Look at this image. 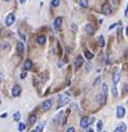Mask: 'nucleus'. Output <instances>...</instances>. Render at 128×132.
<instances>
[{"mask_svg": "<svg viewBox=\"0 0 128 132\" xmlns=\"http://www.w3.org/2000/svg\"><path fill=\"white\" fill-rule=\"evenodd\" d=\"M89 69H91V65L89 63H85V71H89Z\"/></svg>", "mask_w": 128, "mask_h": 132, "instance_id": "obj_26", "label": "nucleus"}, {"mask_svg": "<svg viewBox=\"0 0 128 132\" xmlns=\"http://www.w3.org/2000/svg\"><path fill=\"white\" fill-rule=\"evenodd\" d=\"M62 25V17H57L56 20H54V27L56 29H60Z\"/></svg>", "mask_w": 128, "mask_h": 132, "instance_id": "obj_11", "label": "nucleus"}, {"mask_svg": "<svg viewBox=\"0 0 128 132\" xmlns=\"http://www.w3.org/2000/svg\"><path fill=\"white\" fill-rule=\"evenodd\" d=\"M84 30H85V33H87V34H89V35H92V34H93V31H94V29H93V26H92V25H87V26L84 27Z\"/></svg>", "mask_w": 128, "mask_h": 132, "instance_id": "obj_12", "label": "nucleus"}, {"mask_svg": "<svg viewBox=\"0 0 128 132\" xmlns=\"http://www.w3.org/2000/svg\"><path fill=\"white\" fill-rule=\"evenodd\" d=\"M0 30H1V25H0Z\"/></svg>", "mask_w": 128, "mask_h": 132, "instance_id": "obj_40", "label": "nucleus"}, {"mask_svg": "<svg viewBox=\"0 0 128 132\" xmlns=\"http://www.w3.org/2000/svg\"><path fill=\"white\" fill-rule=\"evenodd\" d=\"M79 4H80L81 8H87V7H88V0H80Z\"/></svg>", "mask_w": 128, "mask_h": 132, "instance_id": "obj_16", "label": "nucleus"}, {"mask_svg": "<svg viewBox=\"0 0 128 132\" xmlns=\"http://www.w3.org/2000/svg\"><path fill=\"white\" fill-rule=\"evenodd\" d=\"M23 67L26 70H30L31 67H33V62H31L30 60H27V61H25V63H23Z\"/></svg>", "mask_w": 128, "mask_h": 132, "instance_id": "obj_15", "label": "nucleus"}, {"mask_svg": "<svg viewBox=\"0 0 128 132\" xmlns=\"http://www.w3.org/2000/svg\"><path fill=\"white\" fill-rule=\"evenodd\" d=\"M128 14V5H127V9H126V16Z\"/></svg>", "mask_w": 128, "mask_h": 132, "instance_id": "obj_34", "label": "nucleus"}, {"mask_svg": "<svg viewBox=\"0 0 128 132\" xmlns=\"http://www.w3.org/2000/svg\"><path fill=\"white\" fill-rule=\"evenodd\" d=\"M70 101V95L69 93H63L62 96H60V98H58V108H62V106H65L66 104Z\"/></svg>", "mask_w": 128, "mask_h": 132, "instance_id": "obj_1", "label": "nucleus"}, {"mask_svg": "<svg viewBox=\"0 0 128 132\" xmlns=\"http://www.w3.org/2000/svg\"><path fill=\"white\" fill-rule=\"evenodd\" d=\"M14 20H16L14 14H13V13H11V14H8V16H7L5 24H7L8 26H11V25H13V24H14Z\"/></svg>", "mask_w": 128, "mask_h": 132, "instance_id": "obj_5", "label": "nucleus"}, {"mask_svg": "<svg viewBox=\"0 0 128 132\" xmlns=\"http://www.w3.org/2000/svg\"><path fill=\"white\" fill-rule=\"evenodd\" d=\"M1 80H3V75H1V74H0V82H1Z\"/></svg>", "mask_w": 128, "mask_h": 132, "instance_id": "obj_37", "label": "nucleus"}, {"mask_svg": "<svg viewBox=\"0 0 128 132\" xmlns=\"http://www.w3.org/2000/svg\"><path fill=\"white\" fill-rule=\"evenodd\" d=\"M18 1H20V3H21V4H23V3H25V1H26V0H18Z\"/></svg>", "mask_w": 128, "mask_h": 132, "instance_id": "obj_33", "label": "nucleus"}, {"mask_svg": "<svg viewBox=\"0 0 128 132\" xmlns=\"http://www.w3.org/2000/svg\"><path fill=\"white\" fill-rule=\"evenodd\" d=\"M126 114V110H124V108L123 106H118L116 108V117L118 118H123Z\"/></svg>", "mask_w": 128, "mask_h": 132, "instance_id": "obj_6", "label": "nucleus"}, {"mask_svg": "<svg viewBox=\"0 0 128 132\" xmlns=\"http://www.w3.org/2000/svg\"><path fill=\"white\" fill-rule=\"evenodd\" d=\"M66 132H75V130L72 128V127H70V128H67V131Z\"/></svg>", "mask_w": 128, "mask_h": 132, "instance_id": "obj_28", "label": "nucleus"}, {"mask_svg": "<svg viewBox=\"0 0 128 132\" xmlns=\"http://www.w3.org/2000/svg\"><path fill=\"white\" fill-rule=\"evenodd\" d=\"M113 96L116 97L118 96V91H116V85H113Z\"/></svg>", "mask_w": 128, "mask_h": 132, "instance_id": "obj_25", "label": "nucleus"}, {"mask_svg": "<svg viewBox=\"0 0 128 132\" xmlns=\"http://www.w3.org/2000/svg\"><path fill=\"white\" fill-rule=\"evenodd\" d=\"M61 117H62V113H60V114H57V117L54 118V120H58V119H60Z\"/></svg>", "mask_w": 128, "mask_h": 132, "instance_id": "obj_27", "label": "nucleus"}, {"mask_svg": "<svg viewBox=\"0 0 128 132\" xmlns=\"http://www.w3.org/2000/svg\"><path fill=\"white\" fill-rule=\"evenodd\" d=\"M126 130H127V126L124 123H120L115 130H114V132H126Z\"/></svg>", "mask_w": 128, "mask_h": 132, "instance_id": "obj_9", "label": "nucleus"}, {"mask_svg": "<svg viewBox=\"0 0 128 132\" xmlns=\"http://www.w3.org/2000/svg\"><path fill=\"white\" fill-rule=\"evenodd\" d=\"M51 5L52 7H58L60 5V0H53V1L51 3Z\"/></svg>", "mask_w": 128, "mask_h": 132, "instance_id": "obj_24", "label": "nucleus"}, {"mask_svg": "<svg viewBox=\"0 0 128 132\" xmlns=\"http://www.w3.org/2000/svg\"><path fill=\"white\" fill-rule=\"evenodd\" d=\"M21 92H22V89H21L20 85H18V84H14V85H13V88H12V95H13V96H14V97H18V96L21 95Z\"/></svg>", "mask_w": 128, "mask_h": 132, "instance_id": "obj_4", "label": "nucleus"}, {"mask_svg": "<svg viewBox=\"0 0 128 132\" xmlns=\"http://www.w3.org/2000/svg\"><path fill=\"white\" fill-rule=\"evenodd\" d=\"M116 25H119V24H114V25H111V26H110V29H114V27H115Z\"/></svg>", "mask_w": 128, "mask_h": 132, "instance_id": "obj_32", "label": "nucleus"}, {"mask_svg": "<svg viewBox=\"0 0 128 132\" xmlns=\"http://www.w3.org/2000/svg\"><path fill=\"white\" fill-rule=\"evenodd\" d=\"M36 131H38V132H43L44 131V122H43V123H39L38 124V127H36Z\"/></svg>", "mask_w": 128, "mask_h": 132, "instance_id": "obj_18", "label": "nucleus"}, {"mask_svg": "<svg viewBox=\"0 0 128 132\" xmlns=\"http://www.w3.org/2000/svg\"><path fill=\"white\" fill-rule=\"evenodd\" d=\"M0 105H1V100H0Z\"/></svg>", "mask_w": 128, "mask_h": 132, "instance_id": "obj_39", "label": "nucleus"}, {"mask_svg": "<svg viewBox=\"0 0 128 132\" xmlns=\"http://www.w3.org/2000/svg\"><path fill=\"white\" fill-rule=\"evenodd\" d=\"M98 44L101 45V47H104V45H105V39H104V36H98Z\"/></svg>", "mask_w": 128, "mask_h": 132, "instance_id": "obj_19", "label": "nucleus"}, {"mask_svg": "<svg viewBox=\"0 0 128 132\" xmlns=\"http://www.w3.org/2000/svg\"><path fill=\"white\" fill-rule=\"evenodd\" d=\"M35 122H36V115H35V114H33V115H31V117L29 118V123H30V124H34Z\"/></svg>", "mask_w": 128, "mask_h": 132, "instance_id": "obj_17", "label": "nucleus"}, {"mask_svg": "<svg viewBox=\"0 0 128 132\" xmlns=\"http://www.w3.org/2000/svg\"><path fill=\"white\" fill-rule=\"evenodd\" d=\"M102 12L105 13V14H110V13H111V7L109 5V4H104V7H102Z\"/></svg>", "mask_w": 128, "mask_h": 132, "instance_id": "obj_10", "label": "nucleus"}, {"mask_svg": "<svg viewBox=\"0 0 128 132\" xmlns=\"http://www.w3.org/2000/svg\"><path fill=\"white\" fill-rule=\"evenodd\" d=\"M30 132H38V131H36V130H33V131H30Z\"/></svg>", "mask_w": 128, "mask_h": 132, "instance_id": "obj_38", "label": "nucleus"}, {"mask_svg": "<svg viewBox=\"0 0 128 132\" xmlns=\"http://www.w3.org/2000/svg\"><path fill=\"white\" fill-rule=\"evenodd\" d=\"M83 63H84V61H83V57H81V56H78L75 58V67H76V69H79Z\"/></svg>", "mask_w": 128, "mask_h": 132, "instance_id": "obj_7", "label": "nucleus"}, {"mask_svg": "<svg viewBox=\"0 0 128 132\" xmlns=\"http://www.w3.org/2000/svg\"><path fill=\"white\" fill-rule=\"evenodd\" d=\"M93 122H94L93 117H91V118L84 117V118H81V120H80V127H81V128H88V126L91 123H93Z\"/></svg>", "mask_w": 128, "mask_h": 132, "instance_id": "obj_2", "label": "nucleus"}, {"mask_svg": "<svg viewBox=\"0 0 128 132\" xmlns=\"http://www.w3.org/2000/svg\"><path fill=\"white\" fill-rule=\"evenodd\" d=\"M84 56H85L87 58H88V60H91V58H92V57H93V54H92V53H91L89 51H85V52H84Z\"/></svg>", "mask_w": 128, "mask_h": 132, "instance_id": "obj_21", "label": "nucleus"}, {"mask_svg": "<svg viewBox=\"0 0 128 132\" xmlns=\"http://www.w3.org/2000/svg\"><path fill=\"white\" fill-rule=\"evenodd\" d=\"M102 127H104V122L102 120H98L97 122V130L98 131H102Z\"/></svg>", "mask_w": 128, "mask_h": 132, "instance_id": "obj_20", "label": "nucleus"}, {"mask_svg": "<svg viewBox=\"0 0 128 132\" xmlns=\"http://www.w3.org/2000/svg\"><path fill=\"white\" fill-rule=\"evenodd\" d=\"M104 132H105V131H104Z\"/></svg>", "mask_w": 128, "mask_h": 132, "instance_id": "obj_42", "label": "nucleus"}, {"mask_svg": "<svg viewBox=\"0 0 128 132\" xmlns=\"http://www.w3.org/2000/svg\"><path fill=\"white\" fill-rule=\"evenodd\" d=\"M126 34H127V36H128V26H127V29H126Z\"/></svg>", "mask_w": 128, "mask_h": 132, "instance_id": "obj_36", "label": "nucleus"}, {"mask_svg": "<svg viewBox=\"0 0 128 132\" xmlns=\"http://www.w3.org/2000/svg\"><path fill=\"white\" fill-rule=\"evenodd\" d=\"M87 132H93V130L92 128H88V131H87Z\"/></svg>", "mask_w": 128, "mask_h": 132, "instance_id": "obj_35", "label": "nucleus"}, {"mask_svg": "<svg viewBox=\"0 0 128 132\" xmlns=\"http://www.w3.org/2000/svg\"><path fill=\"white\" fill-rule=\"evenodd\" d=\"M23 51H25V45H23V43H22V42L17 43V53H18V54H22V53H23Z\"/></svg>", "mask_w": 128, "mask_h": 132, "instance_id": "obj_8", "label": "nucleus"}, {"mask_svg": "<svg viewBox=\"0 0 128 132\" xmlns=\"http://www.w3.org/2000/svg\"><path fill=\"white\" fill-rule=\"evenodd\" d=\"M25 128H26V126L23 124V123H20V124H18V131H25Z\"/></svg>", "mask_w": 128, "mask_h": 132, "instance_id": "obj_23", "label": "nucleus"}, {"mask_svg": "<svg viewBox=\"0 0 128 132\" xmlns=\"http://www.w3.org/2000/svg\"><path fill=\"white\" fill-rule=\"evenodd\" d=\"M7 115H8L7 113H3V114H1V118H7Z\"/></svg>", "mask_w": 128, "mask_h": 132, "instance_id": "obj_31", "label": "nucleus"}, {"mask_svg": "<svg viewBox=\"0 0 128 132\" xmlns=\"http://www.w3.org/2000/svg\"><path fill=\"white\" fill-rule=\"evenodd\" d=\"M4 1H9V0H4Z\"/></svg>", "mask_w": 128, "mask_h": 132, "instance_id": "obj_41", "label": "nucleus"}, {"mask_svg": "<svg viewBox=\"0 0 128 132\" xmlns=\"http://www.w3.org/2000/svg\"><path fill=\"white\" fill-rule=\"evenodd\" d=\"M119 79H120V74H119V72H115V74H114V78H113L114 85H116V84H118V82H119Z\"/></svg>", "mask_w": 128, "mask_h": 132, "instance_id": "obj_13", "label": "nucleus"}, {"mask_svg": "<svg viewBox=\"0 0 128 132\" xmlns=\"http://www.w3.org/2000/svg\"><path fill=\"white\" fill-rule=\"evenodd\" d=\"M21 78H26V72H25V71L21 74Z\"/></svg>", "mask_w": 128, "mask_h": 132, "instance_id": "obj_30", "label": "nucleus"}, {"mask_svg": "<svg viewBox=\"0 0 128 132\" xmlns=\"http://www.w3.org/2000/svg\"><path fill=\"white\" fill-rule=\"evenodd\" d=\"M13 118H14V120H20L21 119V114H20V113H14V115H13Z\"/></svg>", "mask_w": 128, "mask_h": 132, "instance_id": "obj_22", "label": "nucleus"}, {"mask_svg": "<svg viewBox=\"0 0 128 132\" xmlns=\"http://www.w3.org/2000/svg\"><path fill=\"white\" fill-rule=\"evenodd\" d=\"M70 27H71V30H74V31H76V26H75V25H71Z\"/></svg>", "mask_w": 128, "mask_h": 132, "instance_id": "obj_29", "label": "nucleus"}, {"mask_svg": "<svg viewBox=\"0 0 128 132\" xmlns=\"http://www.w3.org/2000/svg\"><path fill=\"white\" fill-rule=\"evenodd\" d=\"M36 40H38V44L43 45V44L45 43V40H47V39H45V36H44V35H39V36H38V39H36Z\"/></svg>", "mask_w": 128, "mask_h": 132, "instance_id": "obj_14", "label": "nucleus"}, {"mask_svg": "<svg viewBox=\"0 0 128 132\" xmlns=\"http://www.w3.org/2000/svg\"><path fill=\"white\" fill-rule=\"evenodd\" d=\"M52 105H53V100H52V98L45 100V101L42 104V109H43L44 111H47V110H49V109L52 108Z\"/></svg>", "mask_w": 128, "mask_h": 132, "instance_id": "obj_3", "label": "nucleus"}]
</instances>
